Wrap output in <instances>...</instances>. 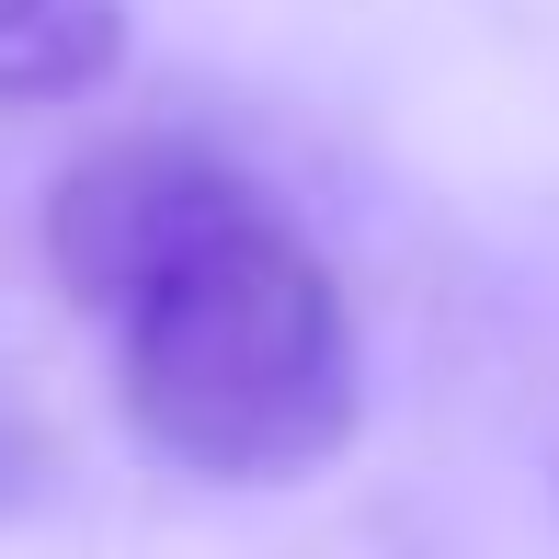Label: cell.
<instances>
[{
    "instance_id": "6da1fadb",
    "label": "cell",
    "mask_w": 559,
    "mask_h": 559,
    "mask_svg": "<svg viewBox=\"0 0 559 559\" xmlns=\"http://www.w3.org/2000/svg\"><path fill=\"white\" fill-rule=\"evenodd\" d=\"M46 263L115 332L126 435L183 479L274 491L366 423V343L320 240L206 138H104L46 194Z\"/></svg>"
},
{
    "instance_id": "7a4b0ae2",
    "label": "cell",
    "mask_w": 559,
    "mask_h": 559,
    "mask_svg": "<svg viewBox=\"0 0 559 559\" xmlns=\"http://www.w3.org/2000/svg\"><path fill=\"white\" fill-rule=\"evenodd\" d=\"M138 0H0V104H81L126 69Z\"/></svg>"
}]
</instances>
